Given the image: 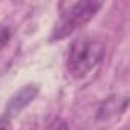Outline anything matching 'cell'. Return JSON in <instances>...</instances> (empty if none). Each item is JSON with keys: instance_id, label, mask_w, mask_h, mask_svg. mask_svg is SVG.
Listing matches in <instances>:
<instances>
[{"instance_id": "obj_1", "label": "cell", "mask_w": 130, "mask_h": 130, "mask_svg": "<svg viewBox=\"0 0 130 130\" xmlns=\"http://www.w3.org/2000/svg\"><path fill=\"white\" fill-rule=\"evenodd\" d=\"M106 54V41L95 35H81L75 38L69 47L66 69L71 77L83 78L103 61Z\"/></svg>"}, {"instance_id": "obj_2", "label": "cell", "mask_w": 130, "mask_h": 130, "mask_svg": "<svg viewBox=\"0 0 130 130\" xmlns=\"http://www.w3.org/2000/svg\"><path fill=\"white\" fill-rule=\"evenodd\" d=\"M101 6V2H93V0H84L71 5L66 11L61 12L58 22L55 23L51 34V41H58L74 34L77 29L90 22Z\"/></svg>"}, {"instance_id": "obj_3", "label": "cell", "mask_w": 130, "mask_h": 130, "mask_svg": "<svg viewBox=\"0 0 130 130\" xmlns=\"http://www.w3.org/2000/svg\"><path fill=\"white\" fill-rule=\"evenodd\" d=\"M37 92H38L37 87H32V86L23 87L17 95H14V96L11 98L8 107H6V115H14V113H17V112H20L26 104H29V103L34 100V96L37 95Z\"/></svg>"}, {"instance_id": "obj_4", "label": "cell", "mask_w": 130, "mask_h": 130, "mask_svg": "<svg viewBox=\"0 0 130 130\" xmlns=\"http://www.w3.org/2000/svg\"><path fill=\"white\" fill-rule=\"evenodd\" d=\"M9 40H11V31L6 26H0V52L9 43Z\"/></svg>"}, {"instance_id": "obj_5", "label": "cell", "mask_w": 130, "mask_h": 130, "mask_svg": "<svg viewBox=\"0 0 130 130\" xmlns=\"http://www.w3.org/2000/svg\"><path fill=\"white\" fill-rule=\"evenodd\" d=\"M49 130H68V124L64 122L63 119H55L49 125Z\"/></svg>"}, {"instance_id": "obj_6", "label": "cell", "mask_w": 130, "mask_h": 130, "mask_svg": "<svg viewBox=\"0 0 130 130\" xmlns=\"http://www.w3.org/2000/svg\"><path fill=\"white\" fill-rule=\"evenodd\" d=\"M0 130H12L9 119H0Z\"/></svg>"}]
</instances>
